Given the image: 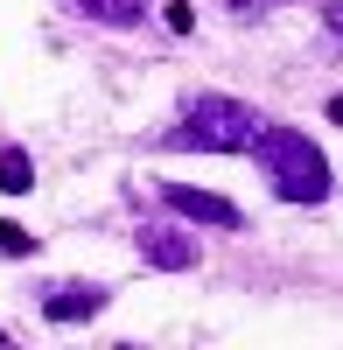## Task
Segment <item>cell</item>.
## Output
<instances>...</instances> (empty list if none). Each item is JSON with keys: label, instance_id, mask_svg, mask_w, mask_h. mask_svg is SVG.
Returning a JSON list of instances; mask_svg holds the SVG:
<instances>
[{"label": "cell", "instance_id": "cell-1", "mask_svg": "<svg viewBox=\"0 0 343 350\" xmlns=\"http://www.w3.org/2000/svg\"><path fill=\"white\" fill-rule=\"evenodd\" d=\"M252 154L266 161V183L288 196V203H323L329 196V161H323V148L308 140L301 126H260V140H252Z\"/></svg>", "mask_w": 343, "mask_h": 350}, {"label": "cell", "instance_id": "cell-2", "mask_svg": "<svg viewBox=\"0 0 343 350\" xmlns=\"http://www.w3.org/2000/svg\"><path fill=\"white\" fill-rule=\"evenodd\" d=\"M260 126L266 120L238 98H196L182 112V126H168V148H182V154H252Z\"/></svg>", "mask_w": 343, "mask_h": 350}, {"label": "cell", "instance_id": "cell-3", "mask_svg": "<svg viewBox=\"0 0 343 350\" xmlns=\"http://www.w3.org/2000/svg\"><path fill=\"white\" fill-rule=\"evenodd\" d=\"M140 259H148L154 273H189L196 267V239L176 231V224H148L140 231Z\"/></svg>", "mask_w": 343, "mask_h": 350}, {"label": "cell", "instance_id": "cell-4", "mask_svg": "<svg viewBox=\"0 0 343 350\" xmlns=\"http://www.w3.org/2000/svg\"><path fill=\"white\" fill-rule=\"evenodd\" d=\"M168 211H182L196 224H217V231H238V203H224L210 189H189V183H168Z\"/></svg>", "mask_w": 343, "mask_h": 350}, {"label": "cell", "instance_id": "cell-5", "mask_svg": "<svg viewBox=\"0 0 343 350\" xmlns=\"http://www.w3.org/2000/svg\"><path fill=\"white\" fill-rule=\"evenodd\" d=\"M105 308V287L98 280H70V287H56V295L42 301L49 323H84V315H98Z\"/></svg>", "mask_w": 343, "mask_h": 350}, {"label": "cell", "instance_id": "cell-6", "mask_svg": "<svg viewBox=\"0 0 343 350\" xmlns=\"http://www.w3.org/2000/svg\"><path fill=\"white\" fill-rule=\"evenodd\" d=\"M70 8L84 21H98V28H133V21H148V0H70Z\"/></svg>", "mask_w": 343, "mask_h": 350}, {"label": "cell", "instance_id": "cell-7", "mask_svg": "<svg viewBox=\"0 0 343 350\" xmlns=\"http://www.w3.org/2000/svg\"><path fill=\"white\" fill-rule=\"evenodd\" d=\"M0 189H8V196L36 189V161H28V148H0Z\"/></svg>", "mask_w": 343, "mask_h": 350}, {"label": "cell", "instance_id": "cell-8", "mask_svg": "<svg viewBox=\"0 0 343 350\" xmlns=\"http://www.w3.org/2000/svg\"><path fill=\"white\" fill-rule=\"evenodd\" d=\"M0 252H8V259H28V252H36V239H28L14 217H0Z\"/></svg>", "mask_w": 343, "mask_h": 350}, {"label": "cell", "instance_id": "cell-9", "mask_svg": "<svg viewBox=\"0 0 343 350\" xmlns=\"http://www.w3.org/2000/svg\"><path fill=\"white\" fill-rule=\"evenodd\" d=\"M323 21H329V36L343 42V0H336V8H323Z\"/></svg>", "mask_w": 343, "mask_h": 350}, {"label": "cell", "instance_id": "cell-10", "mask_svg": "<svg viewBox=\"0 0 343 350\" xmlns=\"http://www.w3.org/2000/svg\"><path fill=\"white\" fill-rule=\"evenodd\" d=\"M232 8H238V14H260V8H273V0H232Z\"/></svg>", "mask_w": 343, "mask_h": 350}]
</instances>
